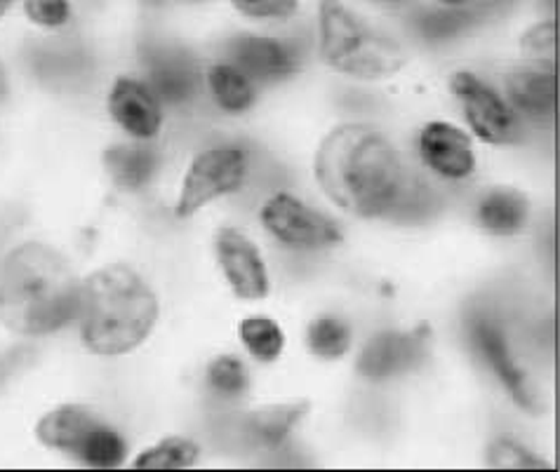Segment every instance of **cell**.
Segmentation results:
<instances>
[{
  "label": "cell",
  "instance_id": "d6a6232c",
  "mask_svg": "<svg viewBox=\"0 0 560 472\" xmlns=\"http://www.w3.org/2000/svg\"><path fill=\"white\" fill-rule=\"evenodd\" d=\"M539 3H544V5H553L556 0H539Z\"/></svg>",
  "mask_w": 560,
  "mask_h": 472
},
{
  "label": "cell",
  "instance_id": "484cf974",
  "mask_svg": "<svg viewBox=\"0 0 560 472\" xmlns=\"http://www.w3.org/2000/svg\"><path fill=\"white\" fill-rule=\"evenodd\" d=\"M488 465L494 470H544L549 468L547 461L537 459V456L521 447L513 439H494L488 449Z\"/></svg>",
  "mask_w": 560,
  "mask_h": 472
},
{
  "label": "cell",
  "instance_id": "8992f818",
  "mask_svg": "<svg viewBox=\"0 0 560 472\" xmlns=\"http://www.w3.org/2000/svg\"><path fill=\"white\" fill-rule=\"evenodd\" d=\"M247 175V157L241 149L217 146L200 153L182 181L177 216L186 219L212 200L238 191Z\"/></svg>",
  "mask_w": 560,
  "mask_h": 472
},
{
  "label": "cell",
  "instance_id": "5bb4252c",
  "mask_svg": "<svg viewBox=\"0 0 560 472\" xmlns=\"http://www.w3.org/2000/svg\"><path fill=\"white\" fill-rule=\"evenodd\" d=\"M471 337H474V343L478 345L480 355L486 357V362L492 367L497 379H500L502 386L506 388L511 400L516 402L521 409H525V412H535L533 390H530V386H527L525 374L518 369L516 359H513L509 345H506V339L500 329H497V324L486 318H478V320H474Z\"/></svg>",
  "mask_w": 560,
  "mask_h": 472
},
{
  "label": "cell",
  "instance_id": "4fadbf2b",
  "mask_svg": "<svg viewBox=\"0 0 560 472\" xmlns=\"http://www.w3.org/2000/svg\"><path fill=\"white\" fill-rule=\"evenodd\" d=\"M231 64L253 83H280L300 69V59L285 43L267 36H238L229 45Z\"/></svg>",
  "mask_w": 560,
  "mask_h": 472
},
{
  "label": "cell",
  "instance_id": "e0dca14e",
  "mask_svg": "<svg viewBox=\"0 0 560 472\" xmlns=\"http://www.w3.org/2000/svg\"><path fill=\"white\" fill-rule=\"evenodd\" d=\"M478 224L497 238H509L525 228L530 204L513 188H492L478 202Z\"/></svg>",
  "mask_w": 560,
  "mask_h": 472
},
{
  "label": "cell",
  "instance_id": "f1b7e54d",
  "mask_svg": "<svg viewBox=\"0 0 560 472\" xmlns=\"http://www.w3.org/2000/svg\"><path fill=\"white\" fill-rule=\"evenodd\" d=\"M5 97H8V78H5L3 67H0V102H3Z\"/></svg>",
  "mask_w": 560,
  "mask_h": 472
},
{
  "label": "cell",
  "instance_id": "9a60e30c",
  "mask_svg": "<svg viewBox=\"0 0 560 472\" xmlns=\"http://www.w3.org/2000/svg\"><path fill=\"white\" fill-rule=\"evenodd\" d=\"M506 92L511 104L527 118L547 120L556 111V73L539 69H516L506 75Z\"/></svg>",
  "mask_w": 560,
  "mask_h": 472
},
{
  "label": "cell",
  "instance_id": "5b68a950",
  "mask_svg": "<svg viewBox=\"0 0 560 472\" xmlns=\"http://www.w3.org/2000/svg\"><path fill=\"white\" fill-rule=\"evenodd\" d=\"M36 435L48 449L69 453L92 468H118L128 453L120 433L85 404L52 409L38 421Z\"/></svg>",
  "mask_w": 560,
  "mask_h": 472
},
{
  "label": "cell",
  "instance_id": "7c38bea8",
  "mask_svg": "<svg viewBox=\"0 0 560 472\" xmlns=\"http://www.w3.org/2000/svg\"><path fill=\"white\" fill-rule=\"evenodd\" d=\"M108 114L135 139H153L163 128V102L137 78H118L108 92Z\"/></svg>",
  "mask_w": 560,
  "mask_h": 472
},
{
  "label": "cell",
  "instance_id": "6da1fadb",
  "mask_svg": "<svg viewBox=\"0 0 560 472\" xmlns=\"http://www.w3.org/2000/svg\"><path fill=\"white\" fill-rule=\"evenodd\" d=\"M314 169L330 202L361 219L392 212L406 193V169L396 146L365 122H345L325 137Z\"/></svg>",
  "mask_w": 560,
  "mask_h": 472
},
{
  "label": "cell",
  "instance_id": "f546056e",
  "mask_svg": "<svg viewBox=\"0 0 560 472\" xmlns=\"http://www.w3.org/2000/svg\"><path fill=\"white\" fill-rule=\"evenodd\" d=\"M435 3H443V5H450V8H462V5L474 3V0H435Z\"/></svg>",
  "mask_w": 560,
  "mask_h": 472
},
{
  "label": "cell",
  "instance_id": "52a82bcc",
  "mask_svg": "<svg viewBox=\"0 0 560 472\" xmlns=\"http://www.w3.org/2000/svg\"><path fill=\"white\" fill-rule=\"evenodd\" d=\"M450 87L457 94L466 122L478 139L494 146H506L521 139L516 111L476 73L457 71L450 78Z\"/></svg>",
  "mask_w": 560,
  "mask_h": 472
},
{
  "label": "cell",
  "instance_id": "4dcf8cb0",
  "mask_svg": "<svg viewBox=\"0 0 560 472\" xmlns=\"http://www.w3.org/2000/svg\"><path fill=\"white\" fill-rule=\"evenodd\" d=\"M12 5H14V0H0V17H5Z\"/></svg>",
  "mask_w": 560,
  "mask_h": 472
},
{
  "label": "cell",
  "instance_id": "8fae6325",
  "mask_svg": "<svg viewBox=\"0 0 560 472\" xmlns=\"http://www.w3.org/2000/svg\"><path fill=\"white\" fill-rule=\"evenodd\" d=\"M427 337L419 332H382L368 341L358 355V374L370 381H386L412 369L424 357Z\"/></svg>",
  "mask_w": 560,
  "mask_h": 472
},
{
  "label": "cell",
  "instance_id": "3957f363",
  "mask_svg": "<svg viewBox=\"0 0 560 472\" xmlns=\"http://www.w3.org/2000/svg\"><path fill=\"white\" fill-rule=\"evenodd\" d=\"M75 318L90 353L126 355L151 334L159 320V298L130 266L112 263L81 282Z\"/></svg>",
  "mask_w": 560,
  "mask_h": 472
},
{
  "label": "cell",
  "instance_id": "9c48e42d",
  "mask_svg": "<svg viewBox=\"0 0 560 472\" xmlns=\"http://www.w3.org/2000/svg\"><path fill=\"white\" fill-rule=\"evenodd\" d=\"M217 261L238 298L257 302L269 294V271L259 249L236 228H222L217 235Z\"/></svg>",
  "mask_w": 560,
  "mask_h": 472
},
{
  "label": "cell",
  "instance_id": "7a4b0ae2",
  "mask_svg": "<svg viewBox=\"0 0 560 472\" xmlns=\"http://www.w3.org/2000/svg\"><path fill=\"white\" fill-rule=\"evenodd\" d=\"M81 282L69 261L43 243L14 247L0 266V322L20 337H45L78 312Z\"/></svg>",
  "mask_w": 560,
  "mask_h": 472
},
{
  "label": "cell",
  "instance_id": "30bf717a",
  "mask_svg": "<svg viewBox=\"0 0 560 472\" xmlns=\"http://www.w3.org/2000/svg\"><path fill=\"white\" fill-rule=\"evenodd\" d=\"M419 155L429 169L450 181L471 177L476 169L471 137L450 122L435 120L419 132Z\"/></svg>",
  "mask_w": 560,
  "mask_h": 472
},
{
  "label": "cell",
  "instance_id": "d6986e66",
  "mask_svg": "<svg viewBox=\"0 0 560 472\" xmlns=\"http://www.w3.org/2000/svg\"><path fill=\"white\" fill-rule=\"evenodd\" d=\"M208 87L217 106L226 114L250 111L257 99L255 83L231 61H222V64H214L208 71Z\"/></svg>",
  "mask_w": 560,
  "mask_h": 472
},
{
  "label": "cell",
  "instance_id": "ba28073f",
  "mask_svg": "<svg viewBox=\"0 0 560 472\" xmlns=\"http://www.w3.org/2000/svg\"><path fill=\"white\" fill-rule=\"evenodd\" d=\"M259 216L273 238L288 247L323 249L341 243V231L330 216L290 193L271 196L264 202Z\"/></svg>",
  "mask_w": 560,
  "mask_h": 472
},
{
  "label": "cell",
  "instance_id": "603a6c76",
  "mask_svg": "<svg viewBox=\"0 0 560 472\" xmlns=\"http://www.w3.org/2000/svg\"><path fill=\"white\" fill-rule=\"evenodd\" d=\"M308 349L323 359H339L351 349L349 327L337 318H318L306 332Z\"/></svg>",
  "mask_w": 560,
  "mask_h": 472
},
{
  "label": "cell",
  "instance_id": "277c9868",
  "mask_svg": "<svg viewBox=\"0 0 560 472\" xmlns=\"http://www.w3.org/2000/svg\"><path fill=\"white\" fill-rule=\"evenodd\" d=\"M318 31L325 64L358 81H384L408 61L406 50L396 40L372 31L339 0H323Z\"/></svg>",
  "mask_w": 560,
  "mask_h": 472
},
{
  "label": "cell",
  "instance_id": "7402d4cb",
  "mask_svg": "<svg viewBox=\"0 0 560 472\" xmlns=\"http://www.w3.org/2000/svg\"><path fill=\"white\" fill-rule=\"evenodd\" d=\"M241 341L245 343L247 353L261 362H273L280 353H283L285 334L271 318H264V315H253V318H245L241 322Z\"/></svg>",
  "mask_w": 560,
  "mask_h": 472
},
{
  "label": "cell",
  "instance_id": "44dd1931",
  "mask_svg": "<svg viewBox=\"0 0 560 472\" xmlns=\"http://www.w3.org/2000/svg\"><path fill=\"white\" fill-rule=\"evenodd\" d=\"M200 456L198 445L189 437H165L159 445L139 453L137 470H184L194 468Z\"/></svg>",
  "mask_w": 560,
  "mask_h": 472
},
{
  "label": "cell",
  "instance_id": "cb8c5ba5",
  "mask_svg": "<svg viewBox=\"0 0 560 472\" xmlns=\"http://www.w3.org/2000/svg\"><path fill=\"white\" fill-rule=\"evenodd\" d=\"M556 40H558V26L553 20L539 22L533 26L521 40L523 57L530 61L533 69L553 73L556 71Z\"/></svg>",
  "mask_w": 560,
  "mask_h": 472
},
{
  "label": "cell",
  "instance_id": "ac0fdd59",
  "mask_svg": "<svg viewBox=\"0 0 560 472\" xmlns=\"http://www.w3.org/2000/svg\"><path fill=\"white\" fill-rule=\"evenodd\" d=\"M104 167L122 191H142L159 172V155L147 146L120 144L104 153Z\"/></svg>",
  "mask_w": 560,
  "mask_h": 472
},
{
  "label": "cell",
  "instance_id": "ffe728a7",
  "mask_svg": "<svg viewBox=\"0 0 560 472\" xmlns=\"http://www.w3.org/2000/svg\"><path fill=\"white\" fill-rule=\"evenodd\" d=\"M308 404L290 402V404H269L259 406L253 414H247L245 428L259 445L276 447L292 433V428L304 418Z\"/></svg>",
  "mask_w": 560,
  "mask_h": 472
},
{
  "label": "cell",
  "instance_id": "2e32d148",
  "mask_svg": "<svg viewBox=\"0 0 560 472\" xmlns=\"http://www.w3.org/2000/svg\"><path fill=\"white\" fill-rule=\"evenodd\" d=\"M149 87L165 104H184L196 94L198 73L191 61L175 52H153L147 59Z\"/></svg>",
  "mask_w": 560,
  "mask_h": 472
},
{
  "label": "cell",
  "instance_id": "1f68e13d",
  "mask_svg": "<svg viewBox=\"0 0 560 472\" xmlns=\"http://www.w3.org/2000/svg\"><path fill=\"white\" fill-rule=\"evenodd\" d=\"M372 3H406V0H372Z\"/></svg>",
  "mask_w": 560,
  "mask_h": 472
},
{
  "label": "cell",
  "instance_id": "83f0119b",
  "mask_svg": "<svg viewBox=\"0 0 560 472\" xmlns=\"http://www.w3.org/2000/svg\"><path fill=\"white\" fill-rule=\"evenodd\" d=\"M243 17L288 20L300 8V0H229Z\"/></svg>",
  "mask_w": 560,
  "mask_h": 472
},
{
  "label": "cell",
  "instance_id": "4316f807",
  "mask_svg": "<svg viewBox=\"0 0 560 472\" xmlns=\"http://www.w3.org/2000/svg\"><path fill=\"white\" fill-rule=\"evenodd\" d=\"M24 12L40 28H61L71 20L69 0H24Z\"/></svg>",
  "mask_w": 560,
  "mask_h": 472
},
{
  "label": "cell",
  "instance_id": "d4e9b609",
  "mask_svg": "<svg viewBox=\"0 0 560 472\" xmlns=\"http://www.w3.org/2000/svg\"><path fill=\"white\" fill-rule=\"evenodd\" d=\"M208 386L220 398L236 400L245 396L247 386H250V379H247V369L238 357L222 355L212 359V365L208 367Z\"/></svg>",
  "mask_w": 560,
  "mask_h": 472
}]
</instances>
